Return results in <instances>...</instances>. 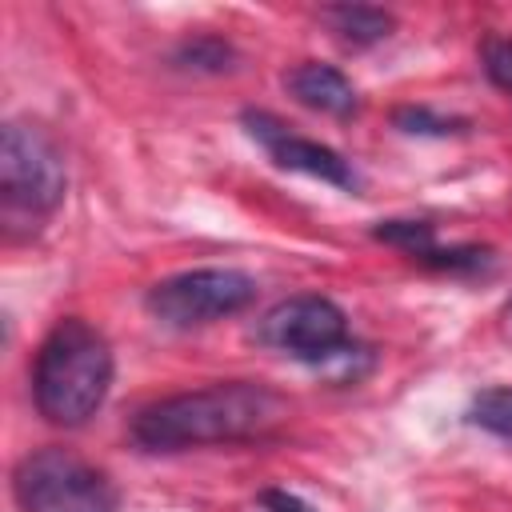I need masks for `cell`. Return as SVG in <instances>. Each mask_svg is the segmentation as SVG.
Wrapping results in <instances>:
<instances>
[{
    "instance_id": "obj_1",
    "label": "cell",
    "mask_w": 512,
    "mask_h": 512,
    "mask_svg": "<svg viewBox=\"0 0 512 512\" xmlns=\"http://www.w3.org/2000/svg\"><path fill=\"white\" fill-rule=\"evenodd\" d=\"M284 416H288V400L268 384L224 380L144 404L132 416L128 436L148 452H180V448L236 444L264 436Z\"/></svg>"
},
{
    "instance_id": "obj_2",
    "label": "cell",
    "mask_w": 512,
    "mask_h": 512,
    "mask_svg": "<svg viewBox=\"0 0 512 512\" xmlns=\"http://www.w3.org/2000/svg\"><path fill=\"white\" fill-rule=\"evenodd\" d=\"M116 376L112 344L80 316H64L48 328L32 364L36 412L56 428H80L108 400Z\"/></svg>"
},
{
    "instance_id": "obj_3",
    "label": "cell",
    "mask_w": 512,
    "mask_h": 512,
    "mask_svg": "<svg viewBox=\"0 0 512 512\" xmlns=\"http://www.w3.org/2000/svg\"><path fill=\"white\" fill-rule=\"evenodd\" d=\"M68 172L56 140L28 120H8L0 136V196L4 216L44 220L64 204Z\"/></svg>"
},
{
    "instance_id": "obj_4",
    "label": "cell",
    "mask_w": 512,
    "mask_h": 512,
    "mask_svg": "<svg viewBox=\"0 0 512 512\" xmlns=\"http://www.w3.org/2000/svg\"><path fill=\"white\" fill-rule=\"evenodd\" d=\"M20 512H116V488L68 448H40L12 472Z\"/></svg>"
},
{
    "instance_id": "obj_5",
    "label": "cell",
    "mask_w": 512,
    "mask_h": 512,
    "mask_svg": "<svg viewBox=\"0 0 512 512\" xmlns=\"http://www.w3.org/2000/svg\"><path fill=\"white\" fill-rule=\"evenodd\" d=\"M256 340L272 352H284L316 368L332 360H348V352H356V344L348 340L344 308L316 292H300L272 304L256 324Z\"/></svg>"
},
{
    "instance_id": "obj_6",
    "label": "cell",
    "mask_w": 512,
    "mask_h": 512,
    "mask_svg": "<svg viewBox=\"0 0 512 512\" xmlns=\"http://www.w3.org/2000/svg\"><path fill=\"white\" fill-rule=\"evenodd\" d=\"M256 300V280L240 268H188L148 288V312L168 328H204L244 312Z\"/></svg>"
},
{
    "instance_id": "obj_7",
    "label": "cell",
    "mask_w": 512,
    "mask_h": 512,
    "mask_svg": "<svg viewBox=\"0 0 512 512\" xmlns=\"http://www.w3.org/2000/svg\"><path fill=\"white\" fill-rule=\"evenodd\" d=\"M240 120H244V132L272 156L276 168H284V172H300V176H312V180H324V184L344 188V192H356V188H360L356 168H352L336 148H328V144H320V140H308V136L292 132V128H288L284 120H276L272 112H256V108H248Z\"/></svg>"
},
{
    "instance_id": "obj_8",
    "label": "cell",
    "mask_w": 512,
    "mask_h": 512,
    "mask_svg": "<svg viewBox=\"0 0 512 512\" xmlns=\"http://www.w3.org/2000/svg\"><path fill=\"white\" fill-rule=\"evenodd\" d=\"M284 88L296 104L312 108V112H328V116H352L360 108V96L352 88V80L332 68V64H316L304 60L292 72H284Z\"/></svg>"
},
{
    "instance_id": "obj_9",
    "label": "cell",
    "mask_w": 512,
    "mask_h": 512,
    "mask_svg": "<svg viewBox=\"0 0 512 512\" xmlns=\"http://www.w3.org/2000/svg\"><path fill=\"white\" fill-rule=\"evenodd\" d=\"M320 20L328 24V32L352 48H372L380 40L392 36L396 20L384 12V8H372V4H332L320 12Z\"/></svg>"
},
{
    "instance_id": "obj_10",
    "label": "cell",
    "mask_w": 512,
    "mask_h": 512,
    "mask_svg": "<svg viewBox=\"0 0 512 512\" xmlns=\"http://www.w3.org/2000/svg\"><path fill=\"white\" fill-rule=\"evenodd\" d=\"M172 60H176L184 72H208V76H220V72L232 68L236 52H232V44L220 40V36H192V40H184V44L176 48Z\"/></svg>"
},
{
    "instance_id": "obj_11",
    "label": "cell",
    "mask_w": 512,
    "mask_h": 512,
    "mask_svg": "<svg viewBox=\"0 0 512 512\" xmlns=\"http://www.w3.org/2000/svg\"><path fill=\"white\" fill-rule=\"evenodd\" d=\"M468 420H472L476 428L492 432V436L512 440V384H504V388H484V392L472 400Z\"/></svg>"
},
{
    "instance_id": "obj_12",
    "label": "cell",
    "mask_w": 512,
    "mask_h": 512,
    "mask_svg": "<svg viewBox=\"0 0 512 512\" xmlns=\"http://www.w3.org/2000/svg\"><path fill=\"white\" fill-rule=\"evenodd\" d=\"M372 236L384 240V244H392V248H400V252H408L412 260H424L436 248V232L424 220H380L372 228Z\"/></svg>"
},
{
    "instance_id": "obj_13",
    "label": "cell",
    "mask_w": 512,
    "mask_h": 512,
    "mask_svg": "<svg viewBox=\"0 0 512 512\" xmlns=\"http://www.w3.org/2000/svg\"><path fill=\"white\" fill-rule=\"evenodd\" d=\"M392 124L408 136H456V132H468V120L460 116H440L424 104H404L392 112Z\"/></svg>"
},
{
    "instance_id": "obj_14",
    "label": "cell",
    "mask_w": 512,
    "mask_h": 512,
    "mask_svg": "<svg viewBox=\"0 0 512 512\" xmlns=\"http://www.w3.org/2000/svg\"><path fill=\"white\" fill-rule=\"evenodd\" d=\"M480 64H484V76L512 96V36H488L480 44Z\"/></svg>"
},
{
    "instance_id": "obj_15",
    "label": "cell",
    "mask_w": 512,
    "mask_h": 512,
    "mask_svg": "<svg viewBox=\"0 0 512 512\" xmlns=\"http://www.w3.org/2000/svg\"><path fill=\"white\" fill-rule=\"evenodd\" d=\"M260 512H312L300 496L284 492V488H264L260 492Z\"/></svg>"
},
{
    "instance_id": "obj_16",
    "label": "cell",
    "mask_w": 512,
    "mask_h": 512,
    "mask_svg": "<svg viewBox=\"0 0 512 512\" xmlns=\"http://www.w3.org/2000/svg\"><path fill=\"white\" fill-rule=\"evenodd\" d=\"M504 324H508V332H512V300L504 304Z\"/></svg>"
}]
</instances>
